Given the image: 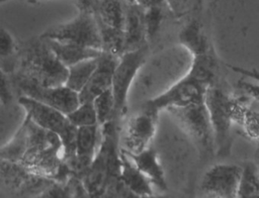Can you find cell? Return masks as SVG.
Listing matches in <instances>:
<instances>
[{
    "instance_id": "6da1fadb",
    "label": "cell",
    "mask_w": 259,
    "mask_h": 198,
    "mask_svg": "<svg viewBox=\"0 0 259 198\" xmlns=\"http://www.w3.org/2000/svg\"><path fill=\"white\" fill-rule=\"evenodd\" d=\"M8 76L42 87L66 84L68 68L64 66L44 37H32L19 46L14 69Z\"/></svg>"
},
{
    "instance_id": "7a4b0ae2",
    "label": "cell",
    "mask_w": 259,
    "mask_h": 198,
    "mask_svg": "<svg viewBox=\"0 0 259 198\" xmlns=\"http://www.w3.org/2000/svg\"><path fill=\"white\" fill-rule=\"evenodd\" d=\"M40 36L101 51L99 26L95 14L89 10H79L76 17L47 29Z\"/></svg>"
},
{
    "instance_id": "3957f363",
    "label": "cell",
    "mask_w": 259,
    "mask_h": 198,
    "mask_svg": "<svg viewBox=\"0 0 259 198\" xmlns=\"http://www.w3.org/2000/svg\"><path fill=\"white\" fill-rule=\"evenodd\" d=\"M148 45L137 51L124 53L118 62L112 78L111 91L114 98L113 121L121 124L122 118L127 111V96L131 85L138 71L146 62Z\"/></svg>"
},
{
    "instance_id": "277c9868",
    "label": "cell",
    "mask_w": 259,
    "mask_h": 198,
    "mask_svg": "<svg viewBox=\"0 0 259 198\" xmlns=\"http://www.w3.org/2000/svg\"><path fill=\"white\" fill-rule=\"evenodd\" d=\"M207 88L186 74L162 94L147 100L141 107L159 115L161 110L202 103Z\"/></svg>"
},
{
    "instance_id": "5b68a950",
    "label": "cell",
    "mask_w": 259,
    "mask_h": 198,
    "mask_svg": "<svg viewBox=\"0 0 259 198\" xmlns=\"http://www.w3.org/2000/svg\"><path fill=\"white\" fill-rule=\"evenodd\" d=\"M244 172L237 165L219 164L210 167L199 184L200 198H240Z\"/></svg>"
},
{
    "instance_id": "8992f818",
    "label": "cell",
    "mask_w": 259,
    "mask_h": 198,
    "mask_svg": "<svg viewBox=\"0 0 259 198\" xmlns=\"http://www.w3.org/2000/svg\"><path fill=\"white\" fill-rule=\"evenodd\" d=\"M167 111L173 116L189 137H191L201 152H205L209 148L213 130L208 110L204 102L185 107L170 108Z\"/></svg>"
},
{
    "instance_id": "52a82bcc",
    "label": "cell",
    "mask_w": 259,
    "mask_h": 198,
    "mask_svg": "<svg viewBox=\"0 0 259 198\" xmlns=\"http://www.w3.org/2000/svg\"><path fill=\"white\" fill-rule=\"evenodd\" d=\"M13 88L19 92V96L23 95L49 105L65 115L75 110L80 105L79 94L67 86L42 87L20 79L8 76Z\"/></svg>"
},
{
    "instance_id": "ba28073f",
    "label": "cell",
    "mask_w": 259,
    "mask_h": 198,
    "mask_svg": "<svg viewBox=\"0 0 259 198\" xmlns=\"http://www.w3.org/2000/svg\"><path fill=\"white\" fill-rule=\"evenodd\" d=\"M157 119L158 114L141 107L120 132V148L130 154H139L150 147L156 131Z\"/></svg>"
},
{
    "instance_id": "9c48e42d",
    "label": "cell",
    "mask_w": 259,
    "mask_h": 198,
    "mask_svg": "<svg viewBox=\"0 0 259 198\" xmlns=\"http://www.w3.org/2000/svg\"><path fill=\"white\" fill-rule=\"evenodd\" d=\"M19 105L24 109L25 115L40 127L60 135L69 125L67 116L59 110L29 97L20 95Z\"/></svg>"
},
{
    "instance_id": "30bf717a",
    "label": "cell",
    "mask_w": 259,
    "mask_h": 198,
    "mask_svg": "<svg viewBox=\"0 0 259 198\" xmlns=\"http://www.w3.org/2000/svg\"><path fill=\"white\" fill-rule=\"evenodd\" d=\"M119 59L120 57H115L103 52L101 53L98 58L97 69L86 86L79 92L80 103L93 102L100 94L111 89L113 74Z\"/></svg>"
},
{
    "instance_id": "8fae6325",
    "label": "cell",
    "mask_w": 259,
    "mask_h": 198,
    "mask_svg": "<svg viewBox=\"0 0 259 198\" xmlns=\"http://www.w3.org/2000/svg\"><path fill=\"white\" fill-rule=\"evenodd\" d=\"M102 140L101 127L91 125L79 127L77 131L76 160L72 167L75 176L81 177L93 163Z\"/></svg>"
},
{
    "instance_id": "7c38bea8",
    "label": "cell",
    "mask_w": 259,
    "mask_h": 198,
    "mask_svg": "<svg viewBox=\"0 0 259 198\" xmlns=\"http://www.w3.org/2000/svg\"><path fill=\"white\" fill-rule=\"evenodd\" d=\"M123 33L125 53L148 45L145 9L136 3L126 2Z\"/></svg>"
},
{
    "instance_id": "4fadbf2b",
    "label": "cell",
    "mask_w": 259,
    "mask_h": 198,
    "mask_svg": "<svg viewBox=\"0 0 259 198\" xmlns=\"http://www.w3.org/2000/svg\"><path fill=\"white\" fill-rule=\"evenodd\" d=\"M125 153L139 168V170L149 179L154 189H158L161 192H166L168 190L162 164L160 163L158 154L152 146L139 154H130L127 152Z\"/></svg>"
},
{
    "instance_id": "5bb4252c",
    "label": "cell",
    "mask_w": 259,
    "mask_h": 198,
    "mask_svg": "<svg viewBox=\"0 0 259 198\" xmlns=\"http://www.w3.org/2000/svg\"><path fill=\"white\" fill-rule=\"evenodd\" d=\"M121 182L140 198L155 195V189L149 179L139 170L128 155L120 148V174Z\"/></svg>"
},
{
    "instance_id": "9a60e30c",
    "label": "cell",
    "mask_w": 259,
    "mask_h": 198,
    "mask_svg": "<svg viewBox=\"0 0 259 198\" xmlns=\"http://www.w3.org/2000/svg\"><path fill=\"white\" fill-rule=\"evenodd\" d=\"M47 41L49 42L51 48L53 49L59 61L67 68L88 59L98 58L102 53L99 49L86 47L71 42L57 41L52 39H47Z\"/></svg>"
},
{
    "instance_id": "2e32d148",
    "label": "cell",
    "mask_w": 259,
    "mask_h": 198,
    "mask_svg": "<svg viewBox=\"0 0 259 198\" xmlns=\"http://www.w3.org/2000/svg\"><path fill=\"white\" fill-rule=\"evenodd\" d=\"M125 7V0H94L92 11L101 23L123 30Z\"/></svg>"
},
{
    "instance_id": "e0dca14e",
    "label": "cell",
    "mask_w": 259,
    "mask_h": 198,
    "mask_svg": "<svg viewBox=\"0 0 259 198\" xmlns=\"http://www.w3.org/2000/svg\"><path fill=\"white\" fill-rule=\"evenodd\" d=\"M98 58L88 59L69 67L65 86L79 94L97 69Z\"/></svg>"
},
{
    "instance_id": "ac0fdd59",
    "label": "cell",
    "mask_w": 259,
    "mask_h": 198,
    "mask_svg": "<svg viewBox=\"0 0 259 198\" xmlns=\"http://www.w3.org/2000/svg\"><path fill=\"white\" fill-rule=\"evenodd\" d=\"M180 43L192 55V57L206 54V41L195 20L189 21L178 34Z\"/></svg>"
},
{
    "instance_id": "d6986e66",
    "label": "cell",
    "mask_w": 259,
    "mask_h": 198,
    "mask_svg": "<svg viewBox=\"0 0 259 198\" xmlns=\"http://www.w3.org/2000/svg\"><path fill=\"white\" fill-rule=\"evenodd\" d=\"M97 23L101 36V51L115 57H121L125 53L123 30L107 26L98 20Z\"/></svg>"
},
{
    "instance_id": "ffe728a7",
    "label": "cell",
    "mask_w": 259,
    "mask_h": 198,
    "mask_svg": "<svg viewBox=\"0 0 259 198\" xmlns=\"http://www.w3.org/2000/svg\"><path fill=\"white\" fill-rule=\"evenodd\" d=\"M68 120L77 128L91 125H99L93 102H84L66 115Z\"/></svg>"
},
{
    "instance_id": "44dd1931",
    "label": "cell",
    "mask_w": 259,
    "mask_h": 198,
    "mask_svg": "<svg viewBox=\"0 0 259 198\" xmlns=\"http://www.w3.org/2000/svg\"><path fill=\"white\" fill-rule=\"evenodd\" d=\"M93 105L97 114L99 126H103L114 117V98L111 89L105 91L96 97L93 101Z\"/></svg>"
},
{
    "instance_id": "7402d4cb",
    "label": "cell",
    "mask_w": 259,
    "mask_h": 198,
    "mask_svg": "<svg viewBox=\"0 0 259 198\" xmlns=\"http://www.w3.org/2000/svg\"><path fill=\"white\" fill-rule=\"evenodd\" d=\"M167 10L170 11L169 7H154L145 10V22L148 42L153 41L160 32Z\"/></svg>"
},
{
    "instance_id": "603a6c76",
    "label": "cell",
    "mask_w": 259,
    "mask_h": 198,
    "mask_svg": "<svg viewBox=\"0 0 259 198\" xmlns=\"http://www.w3.org/2000/svg\"><path fill=\"white\" fill-rule=\"evenodd\" d=\"M19 46L15 42L13 36L4 27L0 30V57L3 62L13 59L18 53Z\"/></svg>"
},
{
    "instance_id": "cb8c5ba5",
    "label": "cell",
    "mask_w": 259,
    "mask_h": 198,
    "mask_svg": "<svg viewBox=\"0 0 259 198\" xmlns=\"http://www.w3.org/2000/svg\"><path fill=\"white\" fill-rule=\"evenodd\" d=\"M35 198H72V193L68 181L66 183L55 182Z\"/></svg>"
},
{
    "instance_id": "d4e9b609",
    "label": "cell",
    "mask_w": 259,
    "mask_h": 198,
    "mask_svg": "<svg viewBox=\"0 0 259 198\" xmlns=\"http://www.w3.org/2000/svg\"><path fill=\"white\" fill-rule=\"evenodd\" d=\"M13 86L7 74L1 71V78H0V98L1 103L4 106L9 105L13 100Z\"/></svg>"
},
{
    "instance_id": "484cf974",
    "label": "cell",
    "mask_w": 259,
    "mask_h": 198,
    "mask_svg": "<svg viewBox=\"0 0 259 198\" xmlns=\"http://www.w3.org/2000/svg\"><path fill=\"white\" fill-rule=\"evenodd\" d=\"M167 3L171 13L176 17H179L186 12L189 0H167Z\"/></svg>"
},
{
    "instance_id": "4316f807",
    "label": "cell",
    "mask_w": 259,
    "mask_h": 198,
    "mask_svg": "<svg viewBox=\"0 0 259 198\" xmlns=\"http://www.w3.org/2000/svg\"><path fill=\"white\" fill-rule=\"evenodd\" d=\"M135 3L145 10L154 7H169L167 0H135Z\"/></svg>"
},
{
    "instance_id": "83f0119b",
    "label": "cell",
    "mask_w": 259,
    "mask_h": 198,
    "mask_svg": "<svg viewBox=\"0 0 259 198\" xmlns=\"http://www.w3.org/2000/svg\"><path fill=\"white\" fill-rule=\"evenodd\" d=\"M153 198H172V197H169V196H165V195H161V196H156L154 195Z\"/></svg>"
},
{
    "instance_id": "f1b7e54d",
    "label": "cell",
    "mask_w": 259,
    "mask_h": 198,
    "mask_svg": "<svg viewBox=\"0 0 259 198\" xmlns=\"http://www.w3.org/2000/svg\"><path fill=\"white\" fill-rule=\"evenodd\" d=\"M125 1L128 3H135V0H125Z\"/></svg>"
},
{
    "instance_id": "f546056e",
    "label": "cell",
    "mask_w": 259,
    "mask_h": 198,
    "mask_svg": "<svg viewBox=\"0 0 259 198\" xmlns=\"http://www.w3.org/2000/svg\"><path fill=\"white\" fill-rule=\"evenodd\" d=\"M143 198H153V196H151V197H143Z\"/></svg>"
},
{
    "instance_id": "4dcf8cb0",
    "label": "cell",
    "mask_w": 259,
    "mask_h": 198,
    "mask_svg": "<svg viewBox=\"0 0 259 198\" xmlns=\"http://www.w3.org/2000/svg\"><path fill=\"white\" fill-rule=\"evenodd\" d=\"M4 1H6V0H1V2H4Z\"/></svg>"
}]
</instances>
